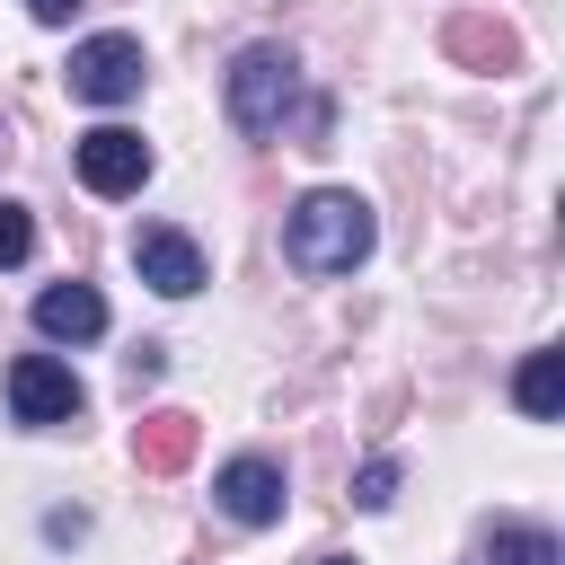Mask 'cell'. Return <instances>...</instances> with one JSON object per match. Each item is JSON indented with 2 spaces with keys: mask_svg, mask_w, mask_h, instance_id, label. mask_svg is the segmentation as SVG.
I'll return each mask as SVG.
<instances>
[{
  "mask_svg": "<svg viewBox=\"0 0 565 565\" xmlns=\"http://www.w3.org/2000/svg\"><path fill=\"white\" fill-rule=\"evenodd\" d=\"M371 247H380V221H371V203L353 185H309L282 212V256L300 274H353Z\"/></svg>",
  "mask_w": 565,
  "mask_h": 565,
  "instance_id": "1",
  "label": "cell"
},
{
  "mask_svg": "<svg viewBox=\"0 0 565 565\" xmlns=\"http://www.w3.org/2000/svg\"><path fill=\"white\" fill-rule=\"evenodd\" d=\"M230 124L238 132H282V115L300 106V62L282 53V44H247L238 62H230Z\"/></svg>",
  "mask_w": 565,
  "mask_h": 565,
  "instance_id": "2",
  "label": "cell"
},
{
  "mask_svg": "<svg viewBox=\"0 0 565 565\" xmlns=\"http://www.w3.org/2000/svg\"><path fill=\"white\" fill-rule=\"evenodd\" d=\"M141 35H88V44H71V62H62V79H71V97L79 106H124V97H141Z\"/></svg>",
  "mask_w": 565,
  "mask_h": 565,
  "instance_id": "3",
  "label": "cell"
},
{
  "mask_svg": "<svg viewBox=\"0 0 565 565\" xmlns=\"http://www.w3.org/2000/svg\"><path fill=\"white\" fill-rule=\"evenodd\" d=\"M79 406H88V388H79V371H71L62 353H18V362H9V415H18V424L53 433V424H71Z\"/></svg>",
  "mask_w": 565,
  "mask_h": 565,
  "instance_id": "4",
  "label": "cell"
},
{
  "mask_svg": "<svg viewBox=\"0 0 565 565\" xmlns=\"http://www.w3.org/2000/svg\"><path fill=\"white\" fill-rule=\"evenodd\" d=\"M71 159H79V185H88V194H106V203L150 185V141H141L132 124H97V132H79V150H71Z\"/></svg>",
  "mask_w": 565,
  "mask_h": 565,
  "instance_id": "5",
  "label": "cell"
},
{
  "mask_svg": "<svg viewBox=\"0 0 565 565\" xmlns=\"http://www.w3.org/2000/svg\"><path fill=\"white\" fill-rule=\"evenodd\" d=\"M132 265H141V282H150L159 300L203 291V247H194L177 221H141V230H132Z\"/></svg>",
  "mask_w": 565,
  "mask_h": 565,
  "instance_id": "6",
  "label": "cell"
},
{
  "mask_svg": "<svg viewBox=\"0 0 565 565\" xmlns=\"http://www.w3.org/2000/svg\"><path fill=\"white\" fill-rule=\"evenodd\" d=\"M212 503H221L238 530H265V521H282V468H274L265 450H238V459H221Z\"/></svg>",
  "mask_w": 565,
  "mask_h": 565,
  "instance_id": "7",
  "label": "cell"
},
{
  "mask_svg": "<svg viewBox=\"0 0 565 565\" xmlns=\"http://www.w3.org/2000/svg\"><path fill=\"white\" fill-rule=\"evenodd\" d=\"M35 335L88 344V335H106V300H97L88 282H53V291H35Z\"/></svg>",
  "mask_w": 565,
  "mask_h": 565,
  "instance_id": "8",
  "label": "cell"
},
{
  "mask_svg": "<svg viewBox=\"0 0 565 565\" xmlns=\"http://www.w3.org/2000/svg\"><path fill=\"white\" fill-rule=\"evenodd\" d=\"M512 406H521L530 424H556V415H565V353H556V344L521 353V371H512Z\"/></svg>",
  "mask_w": 565,
  "mask_h": 565,
  "instance_id": "9",
  "label": "cell"
},
{
  "mask_svg": "<svg viewBox=\"0 0 565 565\" xmlns=\"http://www.w3.org/2000/svg\"><path fill=\"white\" fill-rule=\"evenodd\" d=\"M494 565H565L539 521H494Z\"/></svg>",
  "mask_w": 565,
  "mask_h": 565,
  "instance_id": "10",
  "label": "cell"
},
{
  "mask_svg": "<svg viewBox=\"0 0 565 565\" xmlns=\"http://www.w3.org/2000/svg\"><path fill=\"white\" fill-rule=\"evenodd\" d=\"M26 256H35V212L0 194V265H26Z\"/></svg>",
  "mask_w": 565,
  "mask_h": 565,
  "instance_id": "11",
  "label": "cell"
},
{
  "mask_svg": "<svg viewBox=\"0 0 565 565\" xmlns=\"http://www.w3.org/2000/svg\"><path fill=\"white\" fill-rule=\"evenodd\" d=\"M388 494H397V459H371V468L353 477V503H362V512H380Z\"/></svg>",
  "mask_w": 565,
  "mask_h": 565,
  "instance_id": "12",
  "label": "cell"
},
{
  "mask_svg": "<svg viewBox=\"0 0 565 565\" xmlns=\"http://www.w3.org/2000/svg\"><path fill=\"white\" fill-rule=\"evenodd\" d=\"M185 441H194V433H185V415H159V424H150V459H159V468H177V459H185Z\"/></svg>",
  "mask_w": 565,
  "mask_h": 565,
  "instance_id": "13",
  "label": "cell"
},
{
  "mask_svg": "<svg viewBox=\"0 0 565 565\" xmlns=\"http://www.w3.org/2000/svg\"><path fill=\"white\" fill-rule=\"evenodd\" d=\"M26 18H35V26H71V18H79V0H26Z\"/></svg>",
  "mask_w": 565,
  "mask_h": 565,
  "instance_id": "14",
  "label": "cell"
},
{
  "mask_svg": "<svg viewBox=\"0 0 565 565\" xmlns=\"http://www.w3.org/2000/svg\"><path fill=\"white\" fill-rule=\"evenodd\" d=\"M327 565H353V556H327Z\"/></svg>",
  "mask_w": 565,
  "mask_h": 565,
  "instance_id": "15",
  "label": "cell"
}]
</instances>
